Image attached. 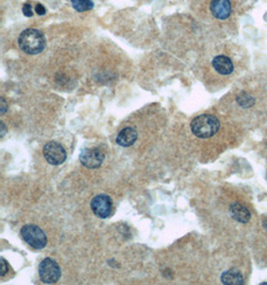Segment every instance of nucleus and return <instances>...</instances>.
<instances>
[{"label":"nucleus","instance_id":"nucleus-10","mask_svg":"<svg viewBox=\"0 0 267 285\" xmlns=\"http://www.w3.org/2000/svg\"><path fill=\"white\" fill-rule=\"evenodd\" d=\"M137 131L132 127L123 128L116 137V143L122 147H128L137 140Z\"/></svg>","mask_w":267,"mask_h":285},{"label":"nucleus","instance_id":"nucleus-3","mask_svg":"<svg viewBox=\"0 0 267 285\" xmlns=\"http://www.w3.org/2000/svg\"><path fill=\"white\" fill-rule=\"evenodd\" d=\"M21 236L25 242L35 249H43L47 244V237L43 230L34 225L27 224L21 228Z\"/></svg>","mask_w":267,"mask_h":285},{"label":"nucleus","instance_id":"nucleus-13","mask_svg":"<svg viewBox=\"0 0 267 285\" xmlns=\"http://www.w3.org/2000/svg\"><path fill=\"white\" fill-rule=\"evenodd\" d=\"M73 8L78 12H85L91 10L94 6L92 0H71Z\"/></svg>","mask_w":267,"mask_h":285},{"label":"nucleus","instance_id":"nucleus-9","mask_svg":"<svg viewBox=\"0 0 267 285\" xmlns=\"http://www.w3.org/2000/svg\"><path fill=\"white\" fill-rule=\"evenodd\" d=\"M212 65L214 69L222 75H229L233 72L234 66L231 59L225 55L215 56L212 60Z\"/></svg>","mask_w":267,"mask_h":285},{"label":"nucleus","instance_id":"nucleus-17","mask_svg":"<svg viewBox=\"0 0 267 285\" xmlns=\"http://www.w3.org/2000/svg\"><path fill=\"white\" fill-rule=\"evenodd\" d=\"M35 10H36V13H37L38 15H40V16H41V15H44V14L46 13L45 8H44V6H43L42 4H37Z\"/></svg>","mask_w":267,"mask_h":285},{"label":"nucleus","instance_id":"nucleus-6","mask_svg":"<svg viewBox=\"0 0 267 285\" xmlns=\"http://www.w3.org/2000/svg\"><path fill=\"white\" fill-rule=\"evenodd\" d=\"M104 153L96 147L85 148L81 151L79 155V160L81 164L86 168L90 169L100 167L104 161Z\"/></svg>","mask_w":267,"mask_h":285},{"label":"nucleus","instance_id":"nucleus-19","mask_svg":"<svg viewBox=\"0 0 267 285\" xmlns=\"http://www.w3.org/2000/svg\"><path fill=\"white\" fill-rule=\"evenodd\" d=\"M1 126H2V133H1V135L3 136L4 135V132H5V126H4L3 122H1Z\"/></svg>","mask_w":267,"mask_h":285},{"label":"nucleus","instance_id":"nucleus-16","mask_svg":"<svg viewBox=\"0 0 267 285\" xmlns=\"http://www.w3.org/2000/svg\"><path fill=\"white\" fill-rule=\"evenodd\" d=\"M6 272H8L7 262L3 257H1V274H0V275H1V277H3L6 274Z\"/></svg>","mask_w":267,"mask_h":285},{"label":"nucleus","instance_id":"nucleus-15","mask_svg":"<svg viewBox=\"0 0 267 285\" xmlns=\"http://www.w3.org/2000/svg\"><path fill=\"white\" fill-rule=\"evenodd\" d=\"M22 12L26 17H32L33 16V11H32V6L29 3H25L22 7Z\"/></svg>","mask_w":267,"mask_h":285},{"label":"nucleus","instance_id":"nucleus-18","mask_svg":"<svg viewBox=\"0 0 267 285\" xmlns=\"http://www.w3.org/2000/svg\"><path fill=\"white\" fill-rule=\"evenodd\" d=\"M6 107H7V103L4 100L3 97H1V114H4L6 111Z\"/></svg>","mask_w":267,"mask_h":285},{"label":"nucleus","instance_id":"nucleus-1","mask_svg":"<svg viewBox=\"0 0 267 285\" xmlns=\"http://www.w3.org/2000/svg\"><path fill=\"white\" fill-rule=\"evenodd\" d=\"M18 45L20 49L30 55L39 54L46 46V39L44 34L33 28L22 31L18 37Z\"/></svg>","mask_w":267,"mask_h":285},{"label":"nucleus","instance_id":"nucleus-14","mask_svg":"<svg viewBox=\"0 0 267 285\" xmlns=\"http://www.w3.org/2000/svg\"><path fill=\"white\" fill-rule=\"evenodd\" d=\"M236 101L242 108H249L255 103L254 97L245 91H242L240 94L237 95Z\"/></svg>","mask_w":267,"mask_h":285},{"label":"nucleus","instance_id":"nucleus-4","mask_svg":"<svg viewBox=\"0 0 267 285\" xmlns=\"http://www.w3.org/2000/svg\"><path fill=\"white\" fill-rule=\"evenodd\" d=\"M39 276L44 283H56L61 276V270L58 263L52 258L47 257L43 259L39 264Z\"/></svg>","mask_w":267,"mask_h":285},{"label":"nucleus","instance_id":"nucleus-7","mask_svg":"<svg viewBox=\"0 0 267 285\" xmlns=\"http://www.w3.org/2000/svg\"><path fill=\"white\" fill-rule=\"evenodd\" d=\"M90 207L97 217L102 219L107 218L112 213V199L106 194H99L91 200Z\"/></svg>","mask_w":267,"mask_h":285},{"label":"nucleus","instance_id":"nucleus-5","mask_svg":"<svg viewBox=\"0 0 267 285\" xmlns=\"http://www.w3.org/2000/svg\"><path fill=\"white\" fill-rule=\"evenodd\" d=\"M43 155L51 165H60L67 157L64 147L55 141H50L43 148Z\"/></svg>","mask_w":267,"mask_h":285},{"label":"nucleus","instance_id":"nucleus-20","mask_svg":"<svg viewBox=\"0 0 267 285\" xmlns=\"http://www.w3.org/2000/svg\"><path fill=\"white\" fill-rule=\"evenodd\" d=\"M263 226H264V228L267 230V220H266V221H264V224H263Z\"/></svg>","mask_w":267,"mask_h":285},{"label":"nucleus","instance_id":"nucleus-8","mask_svg":"<svg viewBox=\"0 0 267 285\" xmlns=\"http://www.w3.org/2000/svg\"><path fill=\"white\" fill-rule=\"evenodd\" d=\"M210 11L218 19H226L231 13V4L229 0H212Z\"/></svg>","mask_w":267,"mask_h":285},{"label":"nucleus","instance_id":"nucleus-11","mask_svg":"<svg viewBox=\"0 0 267 285\" xmlns=\"http://www.w3.org/2000/svg\"><path fill=\"white\" fill-rule=\"evenodd\" d=\"M229 213L233 219L240 223H247L250 220L251 214L249 210L240 203H233L229 208Z\"/></svg>","mask_w":267,"mask_h":285},{"label":"nucleus","instance_id":"nucleus-2","mask_svg":"<svg viewBox=\"0 0 267 285\" xmlns=\"http://www.w3.org/2000/svg\"><path fill=\"white\" fill-rule=\"evenodd\" d=\"M190 127L195 136L199 138H209L218 132L220 122L214 115L202 114L192 120Z\"/></svg>","mask_w":267,"mask_h":285},{"label":"nucleus","instance_id":"nucleus-12","mask_svg":"<svg viewBox=\"0 0 267 285\" xmlns=\"http://www.w3.org/2000/svg\"><path fill=\"white\" fill-rule=\"evenodd\" d=\"M221 281L226 285H239L243 283V276L238 270L230 269L222 273Z\"/></svg>","mask_w":267,"mask_h":285}]
</instances>
